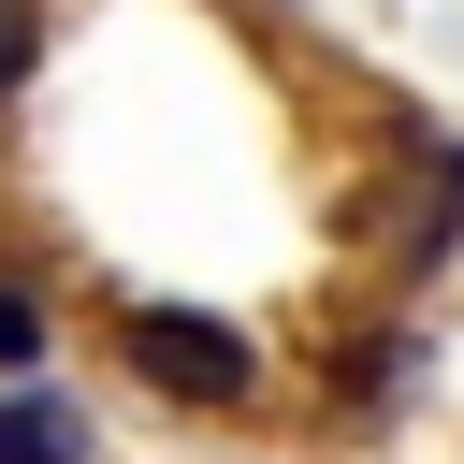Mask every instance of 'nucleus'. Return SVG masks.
Segmentation results:
<instances>
[{
    "label": "nucleus",
    "mask_w": 464,
    "mask_h": 464,
    "mask_svg": "<svg viewBox=\"0 0 464 464\" xmlns=\"http://www.w3.org/2000/svg\"><path fill=\"white\" fill-rule=\"evenodd\" d=\"M116 362L145 392H174V406H246L261 392V348L232 319H203V304H116Z\"/></svg>",
    "instance_id": "f257e3e1"
},
{
    "label": "nucleus",
    "mask_w": 464,
    "mask_h": 464,
    "mask_svg": "<svg viewBox=\"0 0 464 464\" xmlns=\"http://www.w3.org/2000/svg\"><path fill=\"white\" fill-rule=\"evenodd\" d=\"M0 464H87V406L44 377H0Z\"/></svg>",
    "instance_id": "f03ea898"
},
{
    "label": "nucleus",
    "mask_w": 464,
    "mask_h": 464,
    "mask_svg": "<svg viewBox=\"0 0 464 464\" xmlns=\"http://www.w3.org/2000/svg\"><path fill=\"white\" fill-rule=\"evenodd\" d=\"M44 348H58V334H44V304H29V290H0V377H29Z\"/></svg>",
    "instance_id": "7ed1b4c3"
},
{
    "label": "nucleus",
    "mask_w": 464,
    "mask_h": 464,
    "mask_svg": "<svg viewBox=\"0 0 464 464\" xmlns=\"http://www.w3.org/2000/svg\"><path fill=\"white\" fill-rule=\"evenodd\" d=\"M29 58H44V0H0V102L29 87Z\"/></svg>",
    "instance_id": "20e7f679"
}]
</instances>
